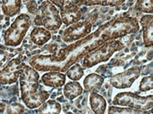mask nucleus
Segmentation results:
<instances>
[{
	"instance_id": "nucleus-27",
	"label": "nucleus",
	"mask_w": 153,
	"mask_h": 114,
	"mask_svg": "<svg viewBox=\"0 0 153 114\" xmlns=\"http://www.w3.org/2000/svg\"><path fill=\"white\" fill-rule=\"evenodd\" d=\"M4 109H5V105H4L3 103H1V102H0V114L4 113Z\"/></svg>"
},
{
	"instance_id": "nucleus-5",
	"label": "nucleus",
	"mask_w": 153,
	"mask_h": 114,
	"mask_svg": "<svg viewBox=\"0 0 153 114\" xmlns=\"http://www.w3.org/2000/svg\"><path fill=\"white\" fill-rule=\"evenodd\" d=\"M31 24L29 14L21 13L4 33V42L8 46H18L22 42Z\"/></svg>"
},
{
	"instance_id": "nucleus-1",
	"label": "nucleus",
	"mask_w": 153,
	"mask_h": 114,
	"mask_svg": "<svg viewBox=\"0 0 153 114\" xmlns=\"http://www.w3.org/2000/svg\"><path fill=\"white\" fill-rule=\"evenodd\" d=\"M139 21L134 17L121 16L100 26L85 38L61 48L51 54H39L29 61L30 67L37 71H66L72 65L111 39L138 32Z\"/></svg>"
},
{
	"instance_id": "nucleus-7",
	"label": "nucleus",
	"mask_w": 153,
	"mask_h": 114,
	"mask_svg": "<svg viewBox=\"0 0 153 114\" xmlns=\"http://www.w3.org/2000/svg\"><path fill=\"white\" fill-rule=\"evenodd\" d=\"M92 29V21L89 19L79 21L69 25L61 33V38L65 43L70 44L88 36Z\"/></svg>"
},
{
	"instance_id": "nucleus-26",
	"label": "nucleus",
	"mask_w": 153,
	"mask_h": 114,
	"mask_svg": "<svg viewBox=\"0 0 153 114\" xmlns=\"http://www.w3.org/2000/svg\"><path fill=\"white\" fill-rule=\"evenodd\" d=\"M48 1H50L54 5H56L60 9L65 5V0H48Z\"/></svg>"
},
{
	"instance_id": "nucleus-2",
	"label": "nucleus",
	"mask_w": 153,
	"mask_h": 114,
	"mask_svg": "<svg viewBox=\"0 0 153 114\" xmlns=\"http://www.w3.org/2000/svg\"><path fill=\"white\" fill-rule=\"evenodd\" d=\"M21 97L29 109L39 108L49 97V93L39 84V72L29 65H24L19 75Z\"/></svg>"
},
{
	"instance_id": "nucleus-23",
	"label": "nucleus",
	"mask_w": 153,
	"mask_h": 114,
	"mask_svg": "<svg viewBox=\"0 0 153 114\" xmlns=\"http://www.w3.org/2000/svg\"><path fill=\"white\" fill-rule=\"evenodd\" d=\"M153 88V82H152V76H148V77H144L141 82H140V86H139V90L141 92H146V91H150Z\"/></svg>"
},
{
	"instance_id": "nucleus-10",
	"label": "nucleus",
	"mask_w": 153,
	"mask_h": 114,
	"mask_svg": "<svg viewBox=\"0 0 153 114\" xmlns=\"http://www.w3.org/2000/svg\"><path fill=\"white\" fill-rule=\"evenodd\" d=\"M60 17L62 22L67 26L79 21L82 17V8L73 2L64 5L60 9Z\"/></svg>"
},
{
	"instance_id": "nucleus-16",
	"label": "nucleus",
	"mask_w": 153,
	"mask_h": 114,
	"mask_svg": "<svg viewBox=\"0 0 153 114\" xmlns=\"http://www.w3.org/2000/svg\"><path fill=\"white\" fill-rule=\"evenodd\" d=\"M103 82H104V79L102 76L97 73H91L84 79L83 86L86 91L96 92L101 88Z\"/></svg>"
},
{
	"instance_id": "nucleus-19",
	"label": "nucleus",
	"mask_w": 153,
	"mask_h": 114,
	"mask_svg": "<svg viewBox=\"0 0 153 114\" xmlns=\"http://www.w3.org/2000/svg\"><path fill=\"white\" fill-rule=\"evenodd\" d=\"M61 104L55 100H47L39 107V114H60Z\"/></svg>"
},
{
	"instance_id": "nucleus-9",
	"label": "nucleus",
	"mask_w": 153,
	"mask_h": 114,
	"mask_svg": "<svg viewBox=\"0 0 153 114\" xmlns=\"http://www.w3.org/2000/svg\"><path fill=\"white\" fill-rule=\"evenodd\" d=\"M141 75V69L138 66L132 67L126 71L117 73L109 79V83L116 88L124 89L130 88Z\"/></svg>"
},
{
	"instance_id": "nucleus-8",
	"label": "nucleus",
	"mask_w": 153,
	"mask_h": 114,
	"mask_svg": "<svg viewBox=\"0 0 153 114\" xmlns=\"http://www.w3.org/2000/svg\"><path fill=\"white\" fill-rule=\"evenodd\" d=\"M24 65L25 64L20 58H13L10 60L8 63L0 70V85L5 86L16 83Z\"/></svg>"
},
{
	"instance_id": "nucleus-28",
	"label": "nucleus",
	"mask_w": 153,
	"mask_h": 114,
	"mask_svg": "<svg viewBox=\"0 0 153 114\" xmlns=\"http://www.w3.org/2000/svg\"><path fill=\"white\" fill-rule=\"evenodd\" d=\"M39 1H42V2H43V1H45V0H39Z\"/></svg>"
},
{
	"instance_id": "nucleus-11",
	"label": "nucleus",
	"mask_w": 153,
	"mask_h": 114,
	"mask_svg": "<svg viewBox=\"0 0 153 114\" xmlns=\"http://www.w3.org/2000/svg\"><path fill=\"white\" fill-rule=\"evenodd\" d=\"M143 27V43L146 47H152L153 45V15L145 14L140 20Z\"/></svg>"
},
{
	"instance_id": "nucleus-25",
	"label": "nucleus",
	"mask_w": 153,
	"mask_h": 114,
	"mask_svg": "<svg viewBox=\"0 0 153 114\" xmlns=\"http://www.w3.org/2000/svg\"><path fill=\"white\" fill-rule=\"evenodd\" d=\"M26 6H27L28 11H29L30 13H32V14H37V13H38V12H39V7H38V4H37V3H36L35 1H33V0L30 1L29 3H27Z\"/></svg>"
},
{
	"instance_id": "nucleus-18",
	"label": "nucleus",
	"mask_w": 153,
	"mask_h": 114,
	"mask_svg": "<svg viewBox=\"0 0 153 114\" xmlns=\"http://www.w3.org/2000/svg\"><path fill=\"white\" fill-rule=\"evenodd\" d=\"M82 88L80 83L77 81H72L65 84L64 87V95L68 100H74L82 94Z\"/></svg>"
},
{
	"instance_id": "nucleus-17",
	"label": "nucleus",
	"mask_w": 153,
	"mask_h": 114,
	"mask_svg": "<svg viewBox=\"0 0 153 114\" xmlns=\"http://www.w3.org/2000/svg\"><path fill=\"white\" fill-rule=\"evenodd\" d=\"M126 0H74L73 3L81 6H94V5H102V6H119L123 4Z\"/></svg>"
},
{
	"instance_id": "nucleus-3",
	"label": "nucleus",
	"mask_w": 153,
	"mask_h": 114,
	"mask_svg": "<svg viewBox=\"0 0 153 114\" xmlns=\"http://www.w3.org/2000/svg\"><path fill=\"white\" fill-rule=\"evenodd\" d=\"M125 47V45L117 39H111L104 43L97 49L86 54L82 60V67L89 69L96 64L107 62L110 59L115 52L120 51Z\"/></svg>"
},
{
	"instance_id": "nucleus-6",
	"label": "nucleus",
	"mask_w": 153,
	"mask_h": 114,
	"mask_svg": "<svg viewBox=\"0 0 153 114\" xmlns=\"http://www.w3.org/2000/svg\"><path fill=\"white\" fill-rule=\"evenodd\" d=\"M112 103L114 105L117 106L150 111L153 106V96L150 95L147 96H141L135 93L124 92L117 94Z\"/></svg>"
},
{
	"instance_id": "nucleus-14",
	"label": "nucleus",
	"mask_w": 153,
	"mask_h": 114,
	"mask_svg": "<svg viewBox=\"0 0 153 114\" xmlns=\"http://www.w3.org/2000/svg\"><path fill=\"white\" fill-rule=\"evenodd\" d=\"M91 109L95 114H105L107 103L105 98L96 92H91L90 95Z\"/></svg>"
},
{
	"instance_id": "nucleus-4",
	"label": "nucleus",
	"mask_w": 153,
	"mask_h": 114,
	"mask_svg": "<svg viewBox=\"0 0 153 114\" xmlns=\"http://www.w3.org/2000/svg\"><path fill=\"white\" fill-rule=\"evenodd\" d=\"M34 23L38 27L43 26L48 30H57L63 24L59 10L48 0L43 1L39 6Z\"/></svg>"
},
{
	"instance_id": "nucleus-20",
	"label": "nucleus",
	"mask_w": 153,
	"mask_h": 114,
	"mask_svg": "<svg viewBox=\"0 0 153 114\" xmlns=\"http://www.w3.org/2000/svg\"><path fill=\"white\" fill-rule=\"evenodd\" d=\"M84 74V71L83 68L82 67V65L80 63H75L74 65H72L67 71H66V75L71 80L73 81H77L79 79H81L82 78Z\"/></svg>"
},
{
	"instance_id": "nucleus-15",
	"label": "nucleus",
	"mask_w": 153,
	"mask_h": 114,
	"mask_svg": "<svg viewBox=\"0 0 153 114\" xmlns=\"http://www.w3.org/2000/svg\"><path fill=\"white\" fill-rule=\"evenodd\" d=\"M21 8L22 0H1V9L5 16H15L20 13Z\"/></svg>"
},
{
	"instance_id": "nucleus-12",
	"label": "nucleus",
	"mask_w": 153,
	"mask_h": 114,
	"mask_svg": "<svg viewBox=\"0 0 153 114\" xmlns=\"http://www.w3.org/2000/svg\"><path fill=\"white\" fill-rule=\"evenodd\" d=\"M65 74L60 71H48L41 77L42 83L49 88H61L65 84Z\"/></svg>"
},
{
	"instance_id": "nucleus-13",
	"label": "nucleus",
	"mask_w": 153,
	"mask_h": 114,
	"mask_svg": "<svg viewBox=\"0 0 153 114\" xmlns=\"http://www.w3.org/2000/svg\"><path fill=\"white\" fill-rule=\"evenodd\" d=\"M30 38L35 45L43 46L50 40L51 33L43 27H36L31 30Z\"/></svg>"
},
{
	"instance_id": "nucleus-21",
	"label": "nucleus",
	"mask_w": 153,
	"mask_h": 114,
	"mask_svg": "<svg viewBox=\"0 0 153 114\" xmlns=\"http://www.w3.org/2000/svg\"><path fill=\"white\" fill-rule=\"evenodd\" d=\"M108 114H152L148 111L137 110L128 107H117L115 105L110 106L108 109Z\"/></svg>"
},
{
	"instance_id": "nucleus-24",
	"label": "nucleus",
	"mask_w": 153,
	"mask_h": 114,
	"mask_svg": "<svg viewBox=\"0 0 153 114\" xmlns=\"http://www.w3.org/2000/svg\"><path fill=\"white\" fill-rule=\"evenodd\" d=\"M25 112L24 107L20 104H12L7 107V113L8 114H22Z\"/></svg>"
},
{
	"instance_id": "nucleus-22",
	"label": "nucleus",
	"mask_w": 153,
	"mask_h": 114,
	"mask_svg": "<svg viewBox=\"0 0 153 114\" xmlns=\"http://www.w3.org/2000/svg\"><path fill=\"white\" fill-rule=\"evenodd\" d=\"M135 9L141 13L152 14L153 0H137L135 3Z\"/></svg>"
}]
</instances>
